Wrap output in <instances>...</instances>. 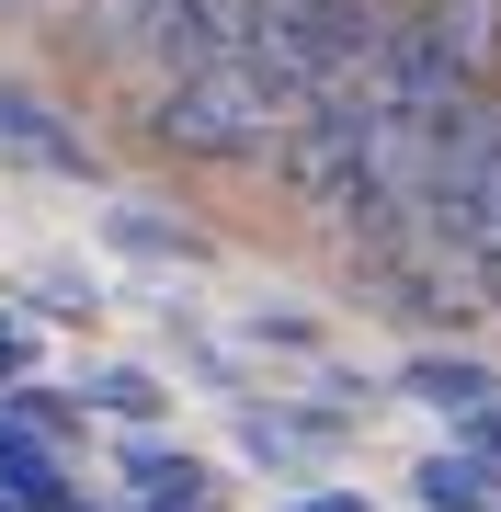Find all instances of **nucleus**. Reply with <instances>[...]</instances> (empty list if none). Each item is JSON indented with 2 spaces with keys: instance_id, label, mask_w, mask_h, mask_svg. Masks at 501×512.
<instances>
[{
  "instance_id": "f257e3e1",
  "label": "nucleus",
  "mask_w": 501,
  "mask_h": 512,
  "mask_svg": "<svg viewBox=\"0 0 501 512\" xmlns=\"http://www.w3.org/2000/svg\"><path fill=\"white\" fill-rule=\"evenodd\" d=\"M376 35H388L376 0H240V69L285 114L319 103V92H353V69L376 57Z\"/></svg>"
},
{
  "instance_id": "f03ea898",
  "label": "nucleus",
  "mask_w": 501,
  "mask_h": 512,
  "mask_svg": "<svg viewBox=\"0 0 501 512\" xmlns=\"http://www.w3.org/2000/svg\"><path fill=\"white\" fill-rule=\"evenodd\" d=\"M149 137L171 148V160H262V148L285 137V103L262 92L240 57H205V69H183V80L149 92Z\"/></svg>"
},
{
  "instance_id": "7ed1b4c3",
  "label": "nucleus",
  "mask_w": 501,
  "mask_h": 512,
  "mask_svg": "<svg viewBox=\"0 0 501 512\" xmlns=\"http://www.w3.org/2000/svg\"><path fill=\"white\" fill-rule=\"evenodd\" d=\"M114 57H126L137 80H183V69H205V57H240V0H149V12L114 35Z\"/></svg>"
},
{
  "instance_id": "20e7f679",
  "label": "nucleus",
  "mask_w": 501,
  "mask_h": 512,
  "mask_svg": "<svg viewBox=\"0 0 501 512\" xmlns=\"http://www.w3.org/2000/svg\"><path fill=\"white\" fill-rule=\"evenodd\" d=\"M410 23L456 57V80H490V69H501V0H422Z\"/></svg>"
},
{
  "instance_id": "39448f33",
  "label": "nucleus",
  "mask_w": 501,
  "mask_h": 512,
  "mask_svg": "<svg viewBox=\"0 0 501 512\" xmlns=\"http://www.w3.org/2000/svg\"><path fill=\"white\" fill-rule=\"evenodd\" d=\"M0 148H23L35 171H92V148L57 126V114H46L35 92H0Z\"/></svg>"
},
{
  "instance_id": "423d86ee",
  "label": "nucleus",
  "mask_w": 501,
  "mask_h": 512,
  "mask_svg": "<svg viewBox=\"0 0 501 512\" xmlns=\"http://www.w3.org/2000/svg\"><path fill=\"white\" fill-rule=\"evenodd\" d=\"M0 490H12V512H57L69 501V467H57L23 421H0Z\"/></svg>"
},
{
  "instance_id": "0eeeda50",
  "label": "nucleus",
  "mask_w": 501,
  "mask_h": 512,
  "mask_svg": "<svg viewBox=\"0 0 501 512\" xmlns=\"http://www.w3.org/2000/svg\"><path fill=\"white\" fill-rule=\"evenodd\" d=\"M399 387H410V399H433V410H490V399H501V376L467 365V353H422Z\"/></svg>"
},
{
  "instance_id": "6e6552de",
  "label": "nucleus",
  "mask_w": 501,
  "mask_h": 512,
  "mask_svg": "<svg viewBox=\"0 0 501 512\" xmlns=\"http://www.w3.org/2000/svg\"><path fill=\"white\" fill-rule=\"evenodd\" d=\"M410 490H422L433 512H501V467H479V456H433Z\"/></svg>"
},
{
  "instance_id": "1a4fd4ad",
  "label": "nucleus",
  "mask_w": 501,
  "mask_h": 512,
  "mask_svg": "<svg viewBox=\"0 0 501 512\" xmlns=\"http://www.w3.org/2000/svg\"><path fill=\"white\" fill-rule=\"evenodd\" d=\"M137 490H149V512L160 501H205V467L194 456H137Z\"/></svg>"
},
{
  "instance_id": "9d476101",
  "label": "nucleus",
  "mask_w": 501,
  "mask_h": 512,
  "mask_svg": "<svg viewBox=\"0 0 501 512\" xmlns=\"http://www.w3.org/2000/svg\"><path fill=\"white\" fill-rule=\"evenodd\" d=\"M92 399H103V410H126V421H149V410H160V387H149V376H126V365H114V376H92Z\"/></svg>"
},
{
  "instance_id": "9b49d317",
  "label": "nucleus",
  "mask_w": 501,
  "mask_h": 512,
  "mask_svg": "<svg viewBox=\"0 0 501 512\" xmlns=\"http://www.w3.org/2000/svg\"><path fill=\"white\" fill-rule=\"evenodd\" d=\"M126 251H160V262L183 251V262H194V228H171V217H126Z\"/></svg>"
},
{
  "instance_id": "f8f14e48",
  "label": "nucleus",
  "mask_w": 501,
  "mask_h": 512,
  "mask_svg": "<svg viewBox=\"0 0 501 512\" xmlns=\"http://www.w3.org/2000/svg\"><path fill=\"white\" fill-rule=\"evenodd\" d=\"M467 274H479V296H501V183H490V228H479V262Z\"/></svg>"
},
{
  "instance_id": "ddd939ff",
  "label": "nucleus",
  "mask_w": 501,
  "mask_h": 512,
  "mask_svg": "<svg viewBox=\"0 0 501 512\" xmlns=\"http://www.w3.org/2000/svg\"><path fill=\"white\" fill-rule=\"evenodd\" d=\"M23 365H35V330H23V319H0V387H23Z\"/></svg>"
},
{
  "instance_id": "4468645a",
  "label": "nucleus",
  "mask_w": 501,
  "mask_h": 512,
  "mask_svg": "<svg viewBox=\"0 0 501 512\" xmlns=\"http://www.w3.org/2000/svg\"><path fill=\"white\" fill-rule=\"evenodd\" d=\"M467 456H479V467H501V399H490V410H467Z\"/></svg>"
},
{
  "instance_id": "2eb2a0df",
  "label": "nucleus",
  "mask_w": 501,
  "mask_h": 512,
  "mask_svg": "<svg viewBox=\"0 0 501 512\" xmlns=\"http://www.w3.org/2000/svg\"><path fill=\"white\" fill-rule=\"evenodd\" d=\"M308 512H365V501H308Z\"/></svg>"
},
{
  "instance_id": "dca6fc26",
  "label": "nucleus",
  "mask_w": 501,
  "mask_h": 512,
  "mask_svg": "<svg viewBox=\"0 0 501 512\" xmlns=\"http://www.w3.org/2000/svg\"><path fill=\"white\" fill-rule=\"evenodd\" d=\"M0 12H12V0H0Z\"/></svg>"
}]
</instances>
